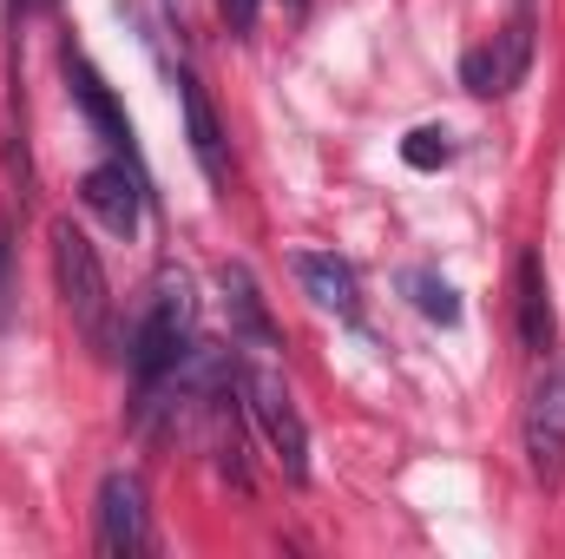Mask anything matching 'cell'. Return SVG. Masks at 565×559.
Here are the masks:
<instances>
[{
  "mask_svg": "<svg viewBox=\"0 0 565 559\" xmlns=\"http://www.w3.org/2000/svg\"><path fill=\"white\" fill-rule=\"evenodd\" d=\"M53 283H60V303H66V316H73V329L99 349V356H113V342H119V323H113V283H106V264H99V251H93V238L79 231V224H53Z\"/></svg>",
  "mask_w": 565,
  "mask_h": 559,
  "instance_id": "6da1fadb",
  "label": "cell"
},
{
  "mask_svg": "<svg viewBox=\"0 0 565 559\" xmlns=\"http://www.w3.org/2000/svg\"><path fill=\"white\" fill-rule=\"evenodd\" d=\"M191 329H198V296H191L184 271H164L151 303H145L139 329H132V376H139V389L164 382L191 356Z\"/></svg>",
  "mask_w": 565,
  "mask_h": 559,
  "instance_id": "7a4b0ae2",
  "label": "cell"
},
{
  "mask_svg": "<svg viewBox=\"0 0 565 559\" xmlns=\"http://www.w3.org/2000/svg\"><path fill=\"white\" fill-rule=\"evenodd\" d=\"M237 389H244V409H250V421L264 428L270 454L282 461V474H289V481H309V428H302V409H296L289 382H282L277 369L264 362V349H257L250 362H237Z\"/></svg>",
  "mask_w": 565,
  "mask_h": 559,
  "instance_id": "3957f363",
  "label": "cell"
},
{
  "mask_svg": "<svg viewBox=\"0 0 565 559\" xmlns=\"http://www.w3.org/2000/svg\"><path fill=\"white\" fill-rule=\"evenodd\" d=\"M526 66H533V20L520 13L513 27H500L493 40H480L460 60V86L473 99H507L513 86H526Z\"/></svg>",
  "mask_w": 565,
  "mask_h": 559,
  "instance_id": "277c9868",
  "label": "cell"
},
{
  "mask_svg": "<svg viewBox=\"0 0 565 559\" xmlns=\"http://www.w3.org/2000/svg\"><path fill=\"white\" fill-rule=\"evenodd\" d=\"M151 547V507H145V481L139 474H106L99 481V553L132 559Z\"/></svg>",
  "mask_w": 565,
  "mask_h": 559,
  "instance_id": "5b68a950",
  "label": "cell"
},
{
  "mask_svg": "<svg viewBox=\"0 0 565 559\" xmlns=\"http://www.w3.org/2000/svg\"><path fill=\"white\" fill-rule=\"evenodd\" d=\"M526 461L540 481L565 474V362H553L526 395Z\"/></svg>",
  "mask_w": 565,
  "mask_h": 559,
  "instance_id": "8992f818",
  "label": "cell"
},
{
  "mask_svg": "<svg viewBox=\"0 0 565 559\" xmlns=\"http://www.w3.org/2000/svg\"><path fill=\"white\" fill-rule=\"evenodd\" d=\"M79 198H86V211H93L113 238H132V231H139V204H145V171L126 165V158H106V165H93V171L79 178Z\"/></svg>",
  "mask_w": 565,
  "mask_h": 559,
  "instance_id": "52a82bcc",
  "label": "cell"
},
{
  "mask_svg": "<svg viewBox=\"0 0 565 559\" xmlns=\"http://www.w3.org/2000/svg\"><path fill=\"white\" fill-rule=\"evenodd\" d=\"M66 86H73V99H79V113L93 119V133L113 145V158H126V165H139V145H132V119L119 113V99H113V86L93 73V60L79 53V46H66Z\"/></svg>",
  "mask_w": 565,
  "mask_h": 559,
  "instance_id": "ba28073f",
  "label": "cell"
},
{
  "mask_svg": "<svg viewBox=\"0 0 565 559\" xmlns=\"http://www.w3.org/2000/svg\"><path fill=\"white\" fill-rule=\"evenodd\" d=\"M513 316H520V342L533 356H546L559 342V316H553V289H546L540 251H520V264H513Z\"/></svg>",
  "mask_w": 565,
  "mask_h": 559,
  "instance_id": "9c48e42d",
  "label": "cell"
},
{
  "mask_svg": "<svg viewBox=\"0 0 565 559\" xmlns=\"http://www.w3.org/2000/svg\"><path fill=\"white\" fill-rule=\"evenodd\" d=\"M296 277H302L316 309H329L342 323H362V283H355V271L335 251H296Z\"/></svg>",
  "mask_w": 565,
  "mask_h": 559,
  "instance_id": "30bf717a",
  "label": "cell"
},
{
  "mask_svg": "<svg viewBox=\"0 0 565 559\" xmlns=\"http://www.w3.org/2000/svg\"><path fill=\"white\" fill-rule=\"evenodd\" d=\"M178 106H184V139H191L198 171H204L211 184H224V178H231V158H224V133H217V113H211L198 73H178Z\"/></svg>",
  "mask_w": 565,
  "mask_h": 559,
  "instance_id": "8fae6325",
  "label": "cell"
},
{
  "mask_svg": "<svg viewBox=\"0 0 565 559\" xmlns=\"http://www.w3.org/2000/svg\"><path fill=\"white\" fill-rule=\"evenodd\" d=\"M217 283H224V303H231V329H237L250 349L270 356V349H277V323H270V309H264V289L250 277V264H224Z\"/></svg>",
  "mask_w": 565,
  "mask_h": 559,
  "instance_id": "7c38bea8",
  "label": "cell"
},
{
  "mask_svg": "<svg viewBox=\"0 0 565 559\" xmlns=\"http://www.w3.org/2000/svg\"><path fill=\"white\" fill-rule=\"evenodd\" d=\"M402 289L415 296V309H422L427 323H440V329H454V323H460V296H454V283H447V277H434V271L415 264V271H402Z\"/></svg>",
  "mask_w": 565,
  "mask_h": 559,
  "instance_id": "4fadbf2b",
  "label": "cell"
},
{
  "mask_svg": "<svg viewBox=\"0 0 565 559\" xmlns=\"http://www.w3.org/2000/svg\"><path fill=\"white\" fill-rule=\"evenodd\" d=\"M402 158H408L415 171H440V165L454 158V139H447L440 126H422V133H408V139H402Z\"/></svg>",
  "mask_w": 565,
  "mask_h": 559,
  "instance_id": "5bb4252c",
  "label": "cell"
},
{
  "mask_svg": "<svg viewBox=\"0 0 565 559\" xmlns=\"http://www.w3.org/2000/svg\"><path fill=\"white\" fill-rule=\"evenodd\" d=\"M217 7H224L231 33H250V27H257V7H264V0H217Z\"/></svg>",
  "mask_w": 565,
  "mask_h": 559,
  "instance_id": "9a60e30c",
  "label": "cell"
},
{
  "mask_svg": "<svg viewBox=\"0 0 565 559\" xmlns=\"http://www.w3.org/2000/svg\"><path fill=\"white\" fill-rule=\"evenodd\" d=\"M7 264H13V231H7V211H0V289H7Z\"/></svg>",
  "mask_w": 565,
  "mask_h": 559,
  "instance_id": "2e32d148",
  "label": "cell"
},
{
  "mask_svg": "<svg viewBox=\"0 0 565 559\" xmlns=\"http://www.w3.org/2000/svg\"><path fill=\"white\" fill-rule=\"evenodd\" d=\"M60 0H13V13H53Z\"/></svg>",
  "mask_w": 565,
  "mask_h": 559,
  "instance_id": "e0dca14e",
  "label": "cell"
},
{
  "mask_svg": "<svg viewBox=\"0 0 565 559\" xmlns=\"http://www.w3.org/2000/svg\"><path fill=\"white\" fill-rule=\"evenodd\" d=\"M302 7H309V0H289V13H302Z\"/></svg>",
  "mask_w": 565,
  "mask_h": 559,
  "instance_id": "ac0fdd59",
  "label": "cell"
}]
</instances>
